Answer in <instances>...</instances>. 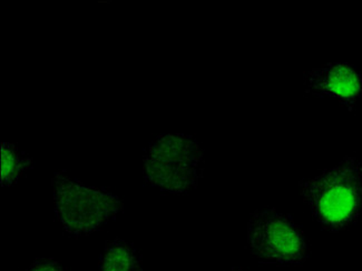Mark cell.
Listing matches in <instances>:
<instances>
[{"instance_id":"cell-9","label":"cell","mask_w":362,"mask_h":271,"mask_svg":"<svg viewBox=\"0 0 362 271\" xmlns=\"http://www.w3.org/2000/svg\"><path fill=\"white\" fill-rule=\"evenodd\" d=\"M228 271H247V270H245V269H243V268H232Z\"/></svg>"},{"instance_id":"cell-6","label":"cell","mask_w":362,"mask_h":271,"mask_svg":"<svg viewBox=\"0 0 362 271\" xmlns=\"http://www.w3.org/2000/svg\"><path fill=\"white\" fill-rule=\"evenodd\" d=\"M100 271H145L136 248L121 238L110 240L100 258Z\"/></svg>"},{"instance_id":"cell-1","label":"cell","mask_w":362,"mask_h":271,"mask_svg":"<svg viewBox=\"0 0 362 271\" xmlns=\"http://www.w3.org/2000/svg\"><path fill=\"white\" fill-rule=\"evenodd\" d=\"M298 191L322 229L344 231L362 216V160L344 157L334 167L301 180Z\"/></svg>"},{"instance_id":"cell-2","label":"cell","mask_w":362,"mask_h":271,"mask_svg":"<svg viewBox=\"0 0 362 271\" xmlns=\"http://www.w3.org/2000/svg\"><path fill=\"white\" fill-rule=\"evenodd\" d=\"M145 183L162 193H187L204 174V152L193 136L164 133L145 149Z\"/></svg>"},{"instance_id":"cell-5","label":"cell","mask_w":362,"mask_h":271,"mask_svg":"<svg viewBox=\"0 0 362 271\" xmlns=\"http://www.w3.org/2000/svg\"><path fill=\"white\" fill-rule=\"evenodd\" d=\"M308 96L334 100L351 112L362 98V71L348 63H327L305 73Z\"/></svg>"},{"instance_id":"cell-3","label":"cell","mask_w":362,"mask_h":271,"mask_svg":"<svg viewBox=\"0 0 362 271\" xmlns=\"http://www.w3.org/2000/svg\"><path fill=\"white\" fill-rule=\"evenodd\" d=\"M57 219L75 237L92 235L123 212V203L105 189L87 187L65 171L53 177Z\"/></svg>"},{"instance_id":"cell-4","label":"cell","mask_w":362,"mask_h":271,"mask_svg":"<svg viewBox=\"0 0 362 271\" xmlns=\"http://www.w3.org/2000/svg\"><path fill=\"white\" fill-rule=\"evenodd\" d=\"M247 247L257 260L299 266L309 257L307 238L290 215L276 208L257 209L247 222Z\"/></svg>"},{"instance_id":"cell-8","label":"cell","mask_w":362,"mask_h":271,"mask_svg":"<svg viewBox=\"0 0 362 271\" xmlns=\"http://www.w3.org/2000/svg\"><path fill=\"white\" fill-rule=\"evenodd\" d=\"M26 271H64L61 263L55 259L38 258L28 267Z\"/></svg>"},{"instance_id":"cell-7","label":"cell","mask_w":362,"mask_h":271,"mask_svg":"<svg viewBox=\"0 0 362 271\" xmlns=\"http://www.w3.org/2000/svg\"><path fill=\"white\" fill-rule=\"evenodd\" d=\"M30 157L27 156L16 145L3 143L1 145V185L4 187L16 185L27 170L33 168Z\"/></svg>"}]
</instances>
